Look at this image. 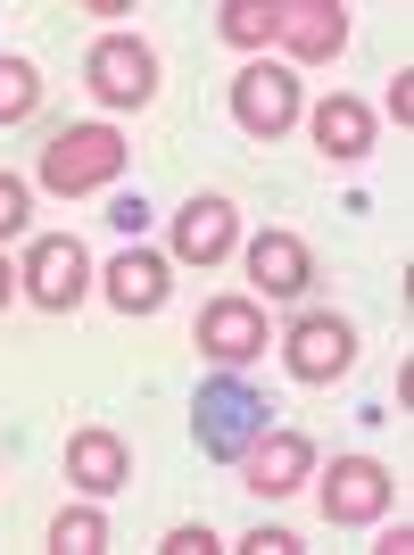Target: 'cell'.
I'll list each match as a JSON object with an SVG mask.
<instances>
[{
  "label": "cell",
  "instance_id": "1",
  "mask_svg": "<svg viewBox=\"0 0 414 555\" xmlns=\"http://www.w3.org/2000/svg\"><path fill=\"white\" fill-rule=\"evenodd\" d=\"M266 431H274V406H266V390H257V382H241L232 365L199 382V398H191V440H199V456L241 464Z\"/></svg>",
  "mask_w": 414,
  "mask_h": 555
},
{
  "label": "cell",
  "instance_id": "2",
  "mask_svg": "<svg viewBox=\"0 0 414 555\" xmlns=\"http://www.w3.org/2000/svg\"><path fill=\"white\" fill-rule=\"evenodd\" d=\"M116 175H125V133H116V125H67V133H50L42 166H34V183L59 191V199L108 191Z\"/></svg>",
  "mask_w": 414,
  "mask_h": 555
},
{
  "label": "cell",
  "instance_id": "3",
  "mask_svg": "<svg viewBox=\"0 0 414 555\" xmlns=\"http://www.w3.org/2000/svg\"><path fill=\"white\" fill-rule=\"evenodd\" d=\"M83 83H92L100 108H141V100L158 92V50L141 42V34H100L92 59H83Z\"/></svg>",
  "mask_w": 414,
  "mask_h": 555
},
{
  "label": "cell",
  "instance_id": "4",
  "mask_svg": "<svg viewBox=\"0 0 414 555\" xmlns=\"http://www.w3.org/2000/svg\"><path fill=\"white\" fill-rule=\"evenodd\" d=\"M232 116H241V133L282 141L299 125V75L274 67V59H249V67L232 75Z\"/></svg>",
  "mask_w": 414,
  "mask_h": 555
},
{
  "label": "cell",
  "instance_id": "5",
  "mask_svg": "<svg viewBox=\"0 0 414 555\" xmlns=\"http://www.w3.org/2000/svg\"><path fill=\"white\" fill-rule=\"evenodd\" d=\"M25 299L34 307H50V315H67L83 291H92V257H83V241L75 232H42L34 249H25Z\"/></svg>",
  "mask_w": 414,
  "mask_h": 555
},
{
  "label": "cell",
  "instance_id": "6",
  "mask_svg": "<svg viewBox=\"0 0 414 555\" xmlns=\"http://www.w3.org/2000/svg\"><path fill=\"white\" fill-rule=\"evenodd\" d=\"M390 514V464L381 456H332L323 473V522H381Z\"/></svg>",
  "mask_w": 414,
  "mask_h": 555
},
{
  "label": "cell",
  "instance_id": "7",
  "mask_svg": "<svg viewBox=\"0 0 414 555\" xmlns=\"http://www.w3.org/2000/svg\"><path fill=\"white\" fill-rule=\"evenodd\" d=\"M282 365L299 373V382H340L357 365V324L348 315H299V324L282 332Z\"/></svg>",
  "mask_w": 414,
  "mask_h": 555
},
{
  "label": "cell",
  "instance_id": "8",
  "mask_svg": "<svg viewBox=\"0 0 414 555\" xmlns=\"http://www.w3.org/2000/svg\"><path fill=\"white\" fill-rule=\"evenodd\" d=\"M199 357H216V365L266 357V307L257 299H207L199 307Z\"/></svg>",
  "mask_w": 414,
  "mask_h": 555
},
{
  "label": "cell",
  "instance_id": "9",
  "mask_svg": "<svg viewBox=\"0 0 414 555\" xmlns=\"http://www.w3.org/2000/svg\"><path fill=\"white\" fill-rule=\"evenodd\" d=\"M232 241H241L232 199L199 191V199H183V208H174V257H183V266H216V257H232Z\"/></svg>",
  "mask_w": 414,
  "mask_h": 555
},
{
  "label": "cell",
  "instance_id": "10",
  "mask_svg": "<svg viewBox=\"0 0 414 555\" xmlns=\"http://www.w3.org/2000/svg\"><path fill=\"white\" fill-rule=\"evenodd\" d=\"M241 473H249L257 498H290V489H307V473H315V440H307V431H266V440L241 456Z\"/></svg>",
  "mask_w": 414,
  "mask_h": 555
},
{
  "label": "cell",
  "instance_id": "11",
  "mask_svg": "<svg viewBox=\"0 0 414 555\" xmlns=\"http://www.w3.org/2000/svg\"><path fill=\"white\" fill-rule=\"evenodd\" d=\"M67 481L83 489V498H116V489L133 481V456H125V440L116 431H100V423H83L67 440Z\"/></svg>",
  "mask_w": 414,
  "mask_h": 555
},
{
  "label": "cell",
  "instance_id": "12",
  "mask_svg": "<svg viewBox=\"0 0 414 555\" xmlns=\"http://www.w3.org/2000/svg\"><path fill=\"white\" fill-rule=\"evenodd\" d=\"M282 42H290V59H307V67L340 59L348 9H340V0H282Z\"/></svg>",
  "mask_w": 414,
  "mask_h": 555
},
{
  "label": "cell",
  "instance_id": "13",
  "mask_svg": "<svg viewBox=\"0 0 414 555\" xmlns=\"http://www.w3.org/2000/svg\"><path fill=\"white\" fill-rule=\"evenodd\" d=\"M249 282L266 299H299L307 282H315V257H307L299 232H257L249 241Z\"/></svg>",
  "mask_w": 414,
  "mask_h": 555
},
{
  "label": "cell",
  "instance_id": "14",
  "mask_svg": "<svg viewBox=\"0 0 414 555\" xmlns=\"http://www.w3.org/2000/svg\"><path fill=\"white\" fill-rule=\"evenodd\" d=\"M108 307L116 315H158L166 307V257H150V249H125V257H108Z\"/></svg>",
  "mask_w": 414,
  "mask_h": 555
},
{
  "label": "cell",
  "instance_id": "15",
  "mask_svg": "<svg viewBox=\"0 0 414 555\" xmlns=\"http://www.w3.org/2000/svg\"><path fill=\"white\" fill-rule=\"evenodd\" d=\"M315 150H323V158H340V166H357L373 150V108H365V100H348V92H332L315 108Z\"/></svg>",
  "mask_w": 414,
  "mask_h": 555
},
{
  "label": "cell",
  "instance_id": "16",
  "mask_svg": "<svg viewBox=\"0 0 414 555\" xmlns=\"http://www.w3.org/2000/svg\"><path fill=\"white\" fill-rule=\"evenodd\" d=\"M50 547H59V555H100V547H108V514H100V498L50 514Z\"/></svg>",
  "mask_w": 414,
  "mask_h": 555
},
{
  "label": "cell",
  "instance_id": "17",
  "mask_svg": "<svg viewBox=\"0 0 414 555\" xmlns=\"http://www.w3.org/2000/svg\"><path fill=\"white\" fill-rule=\"evenodd\" d=\"M216 25H224L232 50H266L282 34V0H224V17H216Z\"/></svg>",
  "mask_w": 414,
  "mask_h": 555
},
{
  "label": "cell",
  "instance_id": "18",
  "mask_svg": "<svg viewBox=\"0 0 414 555\" xmlns=\"http://www.w3.org/2000/svg\"><path fill=\"white\" fill-rule=\"evenodd\" d=\"M34 108H42V75H34V59H0V125H25Z\"/></svg>",
  "mask_w": 414,
  "mask_h": 555
},
{
  "label": "cell",
  "instance_id": "19",
  "mask_svg": "<svg viewBox=\"0 0 414 555\" xmlns=\"http://www.w3.org/2000/svg\"><path fill=\"white\" fill-rule=\"evenodd\" d=\"M25 216H34V191H25L17 175H0V241H9V232H25Z\"/></svg>",
  "mask_w": 414,
  "mask_h": 555
},
{
  "label": "cell",
  "instance_id": "20",
  "mask_svg": "<svg viewBox=\"0 0 414 555\" xmlns=\"http://www.w3.org/2000/svg\"><path fill=\"white\" fill-rule=\"evenodd\" d=\"M158 555H216V531H207V522H174Z\"/></svg>",
  "mask_w": 414,
  "mask_h": 555
},
{
  "label": "cell",
  "instance_id": "21",
  "mask_svg": "<svg viewBox=\"0 0 414 555\" xmlns=\"http://www.w3.org/2000/svg\"><path fill=\"white\" fill-rule=\"evenodd\" d=\"M241 547H249V555H299V539H290V531H266V522H257Z\"/></svg>",
  "mask_w": 414,
  "mask_h": 555
},
{
  "label": "cell",
  "instance_id": "22",
  "mask_svg": "<svg viewBox=\"0 0 414 555\" xmlns=\"http://www.w3.org/2000/svg\"><path fill=\"white\" fill-rule=\"evenodd\" d=\"M108 224H116V232H141V224H150V208H141V199H116Z\"/></svg>",
  "mask_w": 414,
  "mask_h": 555
},
{
  "label": "cell",
  "instance_id": "23",
  "mask_svg": "<svg viewBox=\"0 0 414 555\" xmlns=\"http://www.w3.org/2000/svg\"><path fill=\"white\" fill-rule=\"evenodd\" d=\"M390 116H398V125H414V75H398V83H390Z\"/></svg>",
  "mask_w": 414,
  "mask_h": 555
},
{
  "label": "cell",
  "instance_id": "24",
  "mask_svg": "<svg viewBox=\"0 0 414 555\" xmlns=\"http://www.w3.org/2000/svg\"><path fill=\"white\" fill-rule=\"evenodd\" d=\"M17 299V274H9V257H0V307Z\"/></svg>",
  "mask_w": 414,
  "mask_h": 555
}]
</instances>
